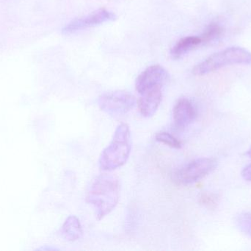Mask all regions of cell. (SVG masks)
Wrapping results in <instances>:
<instances>
[{
    "label": "cell",
    "instance_id": "6da1fadb",
    "mask_svg": "<svg viewBox=\"0 0 251 251\" xmlns=\"http://www.w3.org/2000/svg\"><path fill=\"white\" fill-rule=\"evenodd\" d=\"M120 190V182L114 175L101 174L94 180L87 193L86 200L94 208L99 221L117 206Z\"/></svg>",
    "mask_w": 251,
    "mask_h": 251
},
{
    "label": "cell",
    "instance_id": "7a4b0ae2",
    "mask_svg": "<svg viewBox=\"0 0 251 251\" xmlns=\"http://www.w3.org/2000/svg\"><path fill=\"white\" fill-rule=\"evenodd\" d=\"M131 133L127 124L122 123L117 127L113 139L103 150L99 160L100 169L113 171L126 163L131 153Z\"/></svg>",
    "mask_w": 251,
    "mask_h": 251
},
{
    "label": "cell",
    "instance_id": "3957f363",
    "mask_svg": "<svg viewBox=\"0 0 251 251\" xmlns=\"http://www.w3.org/2000/svg\"><path fill=\"white\" fill-rule=\"evenodd\" d=\"M251 64V53L242 47H230L215 53L196 65L193 74L196 76L207 75L230 65Z\"/></svg>",
    "mask_w": 251,
    "mask_h": 251
},
{
    "label": "cell",
    "instance_id": "277c9868",
    "mask_svg": "<svg viewBox=\"0 0 251 251\" xmlns=\"http://www.w3.org/2000/svg\"><path fill=\"white\" fill-rule=\"evenodd\" d=\"M100 109L112 116H122L126 114L136 104V99L128 91H109L101 94L98 99Z\"/></svg>",
    "mask_w": 251,
    "mask_h": 251
},
{
    "label": "cell",
    "instance_id": "5b68a950",
    "mask_svg": "<svg viewBox=\"0 0 251 251\" xmlns=\"http://www.w3.org/2000/svg\"><path fill=\"white\" fill-rule=\"evenodd\" d=\"M218 162L212 158H199L192 161L175 174L180 184L189 185L197 182L216 168Z\"/></svg>",
    "mask_w": 251,
    "mask_h": 251
},
{
    "label": "cell",
    "instance_id": "8992f818",
    "mask_svg": "<svg viewBox=\"0 0 251 251\" xmlns=\"http://www.w3.org/2000/svg\"><path fill=\"white\" fill-rule=\"evenodd\" d=\"M116 15L106 9H100L91 14L71 21L62 29L63 35H71L79 31L116 20Z\"/></svg>",
    "mask_w": 251,
    "mask_h": 251
},
{
    "label": "cell",
    "instance_id": "52a82bcc",
    "mask_svg": "<svg viewBox=\"0 0 251 251\" xmlns=\"http://www.w3.org/2000/svg\"><path fill=\"white\" fill-rule=\"evenodd\" d=\"M170 74L160 65H152L145 69L136 80V90L141 94L149 90L162 88L169 82Z\"/></svg>",
    "mask_w": 251,
    "mask_h": 251
},
{
    "label": "cell",
    "instance_id": "ba28073f",
    "mask_svg": "<svg viewBox=\"0 0 251 251\" xmlns=\"http://www.w3.org/2000/svg\"><path fill=\"white\" fill-rule=\"evenodd\" d=\"M197 116V110L194 104L187 98H181L176 102L173 110V117L176 126L185 128L190 125Z\"/></svg>",
    "mask_w": 251,
    "mask_h": 251
},
{
    "label": "cell",
    "instance_id": "9c48e42d",
    "mask_svg": "<svg viewBox=\"0 0 251 251\" xmlns=\"http://www.w3.org/2000/svg\"><path fill=\"white\" fill-rule=\"evenodd\" d=\"M138 108L142 116L149 118L153 116L162 100V88H153L140 94Z\"/></svg>",
    "mask_w": 251,
    "mask_h": 251
},
{
    "label": "cell",
    "instance_id": "30bf717a",
    "mask_svg": "<svg viewBox=\"0 0 251 251\" xmlns=\"http://www.w3.org/2000/svg\"><path fill=\"white\" fill-rule=\"evenodd\" d=\"M201 44H202L201 38L199 36H187L181 38L171 48V57L174 60L181 58Z\"/></svg>",
    "mask_w": 251,
    "mask_h": 251
},
{
    "label": "cell",
    "instance_id": "8fae6325",
    "mask_svg": "<svg viewBox=\"0 0 251 251\" xmlns=\"http://www.w3.org/2000/svg\"><path fill=\"white\" fill-rule=\"evenodd\" d=\"M63 237L69 241H76L82 237V225L76 217L70 216L66 220L62 228Z\"/></svg>",
    "mask_w": 251,
    "mask_h": 251
},
{
    "label": "cell",
    "instance_id": "7c38bea8",
    "mask_svg": "<svg viewBox=\"0 0 251 251\" xmlns=\"http://www.w3.org/2000/svg\"><path fill=\"white\" fill-rule=\"evenodd\" d=\"M222 33L223 28L219 24H210L205 29L201 36H200L201 38L202 44H208V43L215 41L221 37Z\"/></svg>",
    "mask_w": 251,
    "mask_h": 251
},
{
    "label": "cell",
    "instance_id": "4fadbf2b",
    "mask_svg": "<svg viewBox=\"0 0 251 251\" xmlns=\"http://www.w3.org/2000/svg\"><path fill=\"white\" fill-rule=\"evenodd\" d=\"M155 138H156V141H159L162 144H165V145L169 146L172 148H181V141L169 133L161 131V132L157 133L156 134Z\"/></svg>",
    "mask_w": 251,
    "mask_h": 251
},
{
    "label": "cell",
    "instance_id": "5bb4252c",
    "mask_svg": "<svg viewBox=\"0 0 251 251\" xmlns=\"http://www.w3.org/2000/svg\"><path fill=\"white\" fill-rule=\"evenodd\" d=\"M236 223L242 232L251 237V213L240 214L236 218Z\"/></svg>",
    "mask_w": 251,
    "mask_h": 251
},
{
    "label": "cell",
    "instance_id": "9a60e30c",
    "mask_svg": "<svg viewBox=\"0 0 251 251\" xmlns=\"http://www.w3.org/2000/svg\"><path fill=\"white\" fill-rule=\"evenodd\" d=\"M201 200L202 204L204 205L206 207L213 209L218 205V198L216 195L212 194V193H205L201 196Z\"/></svg>",
    "mask_w": 251,
    "mask_h": 251
},
{
    "label": "cell",
    "instance_id": "2e32d148",
    "mask_svg": "<svg viewBox=\"0 0 251 251\" xmlns=\"http://www.w3.org/2000/svg\"><path fill=\"white\" fill-rule=\"evenodd\" d=\"M242 176L246 181H251V164L246 166L242 171Z\"/></svg>",
    "mask_w": 251,
    "mask_h": 251
},
{
    "label": "cell",
    "instance_id": "e0dca14e",
    "mask_svg": "<svg viewBox=\"0 0 251 251\" xmlns=\"http://www.w3.org/2000/svg\"><path fill=\"white\" fill-rule=\"evenodd\" d=\"M246 155H247L248 156H249L251 159V146L250 148L249 149V150H248L247 153H246Z\"/></svg>",
    "mask_w": 251,
    "mask_h": 251
}]
</instances>
